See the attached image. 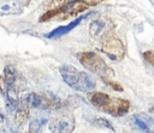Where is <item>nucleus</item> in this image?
Returning <instances> with one entry per match:
<instances>
[{"label": "nucleus", "mask_w": 154, "mask_h": 133, "mask_svg": "<svg viewBox=\"0 0 154 133\" xmlns=\"http://www.w3.org/2000/svg\"><path fill=\"white\" fill-rule=\"evenodd\" d=\"M76 57L84 68H87L89 71L99 75L102 80L111 79L114 76L113 69H111L97 53H95V52H78L76 54Z\"/></svg>", "instance_id": "obj_3"}, {"label": "nucleus", "mask_w": 154, "mask_h": 133, "mask_svg": "<svg viewBox=\"0 0 154 133\" xmlns=\"http://www.w3.org/2000/svg\"><path fill=\"white\" fill-rule=\"evenodd\" d=\"M70 0H51L48 4H47V8L48 10H52V8H57V7H60L63 5H65L66 2H69Z\"/></svg>", "instance_id": "obj_17"}, {"label": "nucleus", "mask_w": 154, "mask_h": 133, "mask_svg": "<svg viewBox=\"0 0 154 133\" xmlns=\"http://www.w3.org/2000/svg\"><path fill=\"white\" fill-rule=\"evenodd\" d=\"M94 125L97 126V127L106 128V129H109V131H112V132H116V129H114V127L112 126V123H111L108 120H106V118H102V117L95 118V120H94Z\"/></svg>", "instance_id": "obj_15"}, {"label": "nucleus", "mask_w": 154, "mask_h": 133, "mask_svg": "<svg viewBox=\"0 0 154 133\" xmlns=\"http://www.w3.org/2000/svg\"><path fill=\"white\" fill-rule=\"evenodd\" d=\"M109 98H111V97H109L108 94L103 93V92H90V93L88 94L89 102H90L93 105H95L96 108L101 109V110H102V108L108 103Z\"/></svg>", "instance_id": "obj_12"}, {"label": "nucleus", "mask_w": 154, "mask_h": 133, "mask_svg": "<svg viewBox=\"0 0 154 133\" xmlns=\"http://www.w3.org/2000/svg\"><path fill=\"white\" fill-rule=\"evenodd\" d=\"M23 12V5L17 0H10L0 4V16L19 15Z\"/></svg>", "instance_id": "obj_10"}, {"label": "nucleus", "mask_w": 154, "mask_h": 133, "mask_svg": "<svg viewBox=\"0 0 154 133\" xmlns=\"http://www.w3.org/2000/svg\"><path fill=\"white\" fill-rule=\"evenodd\" d=\"M46 122V120H32L30 123H29V131L31 132V133H35V132H38L40 131V128H41V126L43 125Z\"/></svg>", "instance_id": "obj_16"}, {"label": "nucleus", "mask_w": 154, "mask_h": 133, "mask_svg": "<svg viewBox=\"0 0 154 133\" xmlns=\"http://www.w3.org/2000/svg\"><path fill=\"white\" fill-rule=\"evenodd\" d=\"M29 118V110L26 108H20L17 109L16 114H14V122L18 126H23Z\"/></svg>", "instance_id": "obj_14"}, {"label": "nucleus", "mask_w": 154, "mask_h": 133, "mask_svg": "<svg viewBox=\"0 0 154 133\" xmlns=\"http://www.w3.org/2000/svg\"><path fill=\"white\" fill-rule=\"evenodd\" d=\"M129 109H130L129 100L123 99V98H109L108 103L102 108V111H105L112 116L119 117V116L125 115L129 111Z\"/></svg>", "instance_id": "obj_6"}, {"label": "nucleus", "mask_w": 154, "mask_h": 133, "mask_svg": "<svg viewBox=\"0 0 154 133\" xmlns=\"http://www.w3.org/2000/svg\"><path fill=\"white\" fill-rule=\"evenodd\" d=\"M25 133H31V132H30V131H28V132H25Z\"/></svg>", "instance_id": "obj_23"}, {"label": "nucleus", "mask_w": 154, "mask_h": 133, "mask_svg": "<svg viewBox=\"0 0 154 133\" xmlns=\"http://www.w3.org/2000/svg\"><path fill=\"white\" fill-rule=\"evenodd\" d=\"M23 103L31 108H40V109H57L59 108L60 100L55 97L48 94H40V93H29L23 98Z\"/></svg>", "instance_id": "obj_5"}, {"label": "nucleus", "mask_w": 154, "mask_h": 133, "mask_svg": "<svg viewBox=\"0 0 154 133\" xmlns=\"http://www.w3.org/2000/svg\"><path fill=\"white\" fill-rule=\"evenodd\" d=\"M103 82H105L106 85H108L109 87H112L113 89H116V91H119V92H122V91H123V87H122L118 82H113V81H111L109 79H105V80H103Z\"/></svg>", "instance_id": "obj_19"}, {"label": "nucleus", "mask_w": 154, "mask_h": 133, "mask_svg": "<svg viewBox=\"0 0 154 133\" xmlns=\"http://www.w3.org/2000/svg\"><path fill=\"white\" fill-rule=\"evenodd\" d=\"M150 111H152V112H153V114H154V106H153V108H152V109H150Z\"/></svg>", "instance_id": "obj_22"}, {"label": "nucleus", "mask_w": 154, "mask_h": 133, "mask_svg": "<svg viewBox=\"0 0 154 133\" xmlns=\"http://www.w3.org/2000/svg\"><path fill=\"white\" fill-rule=\"evenodd\" d=\"M60 75L65 83H67L71 88L82 91V92H90L95 88V81L84 71L78 70L77 68L64 64L59 68Z\"/></svg>", "instance_id": "obj_1"}, {"label": "nucleus", "mask_w": 154, "mask_h": 133, "mask_svg": "<svg viewBox=\"0 0 154 133\" xmlns=\"http://www.w3.org/2000/svg\"><path fill=\"white\" fill-rule=\"evenodd\" d=\"M18 71L16 70V68L11 64H7L5 68H4V80H5V83H6V87L7 89H12L14 91V85L18 80Z\"/></svg>", "instance_id": "obj_11"}, {"label": "nucleus", "mask_w": 154, "mask_h": 133, "mask_svg": "<svg viewBox=\"0 0 154 133\" xmlns=\"http://www.w3.org/2000/svg\"><path fill=\"white\" fill-rule=\"evenodd\" d=\"M6 91H7V87H6V83H5V80H4V76L0 75V93L2 96L6 94Z\"/></svg>", "instance_id": "obj_21"}, {"label": "nucleus", "mask_w": 154, "mask_h": 133, "mask_svg": "<svg viewBox=\"0 0 154 133\" xmlns=\"http://www.w3.org/2000/svg\"><path fill=\"white\" fill-rule=\"evenodd\" d=\"M131 123L142 133H154V118L144 112L134 115L131 117Z\"/></svg>", "instance_id": "obj_8"}, {"label": "nucleus", "mask_w": 154, "mask_h": 133, "mask_svg": "<svg viewBox=\"0 0 154 133\" xmlns=\"http://www.w3.org/2000/svg\"><path fill=\"white\" fill-rule=\"evenodd\" d=\"M143 58L147 63H149L153 68H154V51L150 50V51H146L143 52Z\"/></svg>", "instance_id": "obj_18"}, {"label": "nucleus", "mask_w": 154, "mask_h": 133, "mask_svg": "<svg viewBox=\"0 0 154 133\" xmlns=\"http://www.w3.org/2000/svg\"><path fill=\"white\" fill-rule=\"evenodd\" d=\"M91 15V12L90 13H88L87 16H81V17H77L76 19H73L72 22H70L69 24H66V25H61V27H58V28H55V29H53L52 31H49L48 34H46V37H48V39H54V37H59V36H63V35H65V34H67V33H70L73 28H76L84 18H87V17H89Z\"/></svg>", "instance_id": "obj_9"}, {"label": "nucleus", "mask_w": 154, "mask_h": 133, "mask_svg": "<svg viewBox=\"0 0 154 133\" xmlns=\"http://www.w3.org/2000/svg\"><path fill=\"white\" fill-rule=\"evenodd\" d=\"M6 128H7V120H6L5 115L0 111V129L6 131Z\"/></svg>", "instance_id": "obj_20"}, {"label": "nucleus", "mask_w": 154, "mask_h": 133, "mask_svg": "<svg viewBox=\"0 0 154 133\" xmlns=\"http://www.w3.org/2000/svg\"><path fill=\"white\" fill-rule=\"evenodd\" d=\"M96 2H88L85 0H70L69 2H66L65 5L57 7V8H52V10H47L41 17H40V22H47V21H52V19H66L70 17H75L77 15H79L81 12L88 10L91 5H95Z\"/></svg>", "instance_id": "obj_2"}, {"label": "nucleus", "mask_w": 154, "mask_h": 133, "mask_svg": "<svg viewBox=\"0 0 154 133\" xmlns=\"http://www.w3.org/2000/svg\"><path fill=\"white\" fill-rule=\"evenodd\" d=\"M106 29H107V24L102 19H95V21H93L89 24V34L94 39H96L100 35L105 34L106 33ZM105 35H107V34H105Z\"/></svg>", "instance_id": "obj_13"}, {"label": "nucleus", "mask_w": 154, "mask_h": 133, "mask_svg": "<svg viewBox=\"0 0 154 133\" xmlns=\"http://www.w3.org/2000/svg\"><path fill=\"white\" fill-rule=\"evenodd\" d=\"M48 127L51 133H72L75 129V118L69 115L60 116L52 120Z\"/></svg>", "instance_id": "obj_7"}, {"label": "nucleus", "mask_w": 154, "mask_h": 133, "mask_svg": "<svg viewBox=\"0 0 154 133\" xmlns=\"http://www.w3.org/2000/svg\"><path fill=\"white\" fill-rule=\"evenodd\" d=\"M101 51L112 60H122L125 56V46L122 40L114 35H105L101 42Z\"/></svg>", "instance_id": "obj_4"}]
</instances>
